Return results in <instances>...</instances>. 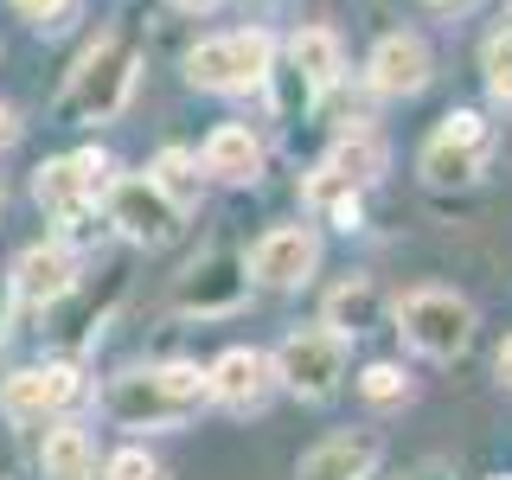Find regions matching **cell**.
Wrapping results in <instances>:
<instances>
[{
    "label": "cell",
    "instance_id": "ffe728a7",
    "mask_svg": "<svg viewBox=\"0 0 512 480\" xmlns=\"http://www.w3.org/2000/svg\"><path fill=\"white\" fill-rule=\"evenodd\" d=\"M320 167H327V173H340L346 186H359V192H365V186H372L378 173H384V141L372 135V128H352V135L333 141V154L320 160Z\"/></svg>",
    "mask_w": 512,
    "mask_h": 480
},
{
    "label": "cell",
    "instance_id": "30bf717a",
    "mask_svg": "<svg viewBox=\"0 0 512 480\" xmlns=\"http://www.w3.org/2000/svg\"><path fill=\"white\" fill-rule=\"evenodd\" d=\"M269 391H276V359L256 352V346H231V352H218V359L205 365V397H212L218 410L250 416V410L269 404Z\"/></svg>",
    "mask_w": 512,
    "mask_h": 480
},
{
    "label": "cell",
    "instance_id": "f1b7e54d",
    "mask_svg": "<svg viewBox=\"0 0 512 480\" xmlns=\"http://www.w3.org/2000/svg\"><path fill=\"white\" fill-rule=\"evenodd\" d=\"M7 314H13V282L0 276V340H7Z\"/></svg>",
    "mask_w": 512,
    "mask_h": 480
},
{
    "label": "cell",
    "instance_id": "8fae6325",
    "mask_svg": "<svg viewBox=\"0 0 512 480\" xmlns=\"http://www.w3.org/2000/svg\"><path fill=\"white\" fill-rule=\"evenodd\" d=\"M77 397H84V372L77 365H26V372H13L0 384V410L13 423H45V416H58Z\"/></svg>",
    "mask_w": 512,
    "mask_h": 480
},
{
    "label": "cell",
    "instance_id": "cb8c5ba5",
    "mask_svg": "<svg viewBox=\"0 0 512 480\" xmlns=\"http://www.w3.org/2000/svg\"><path fill=\"white\" fill-rule=\"evenodd\" d=\"M359 397H372V404H404L410 397V378H404V365H391V359H372L359 372Z\"/></svg>",
    "mask_w": 512,
    "mask_h": 480
},
{
    "label": "cell",
    "instance_id": "9c48e42d",
    "mask_svg": "<svg viewBox=\"0 0 512 480\" xmlns=\"http://www.w3.org/2000/svg\"><path fill=\"white\" fill-rule=\"evenodd\" d=\"M320 269V237L314 224H269L244 256V276L263 288H308Z\"/></svg>",
    "mask_w": 512,
    "mask_h": 480
},
{
    "label": "cell",
    "instance_id": "5bb4252c",
    "mask_svg": "<svg viewBox=\"0 0 512 480\" xmlns=\"http://www.w3.org/2000/svg\"><path fill=\"white\" fill-rule=\"evenodd\" d=\"M365 77H372L378 96H416L436 77V58H429V45L416 39V32H384L372 64H365Z\"/></svg>",
    "mask_w": 512,
    "mask_h": 480
},
{
    "label": "cell",
    "instance_id": "d4e9b609",
    "mask_svg": "<svg viewBox=\"0 0 512 480\" xmlns=\"http://www.w3.org/2000/svg\"><path fill=\"white\" fill-rule=\"evenodd\" d=\"M103 480H167V468H160L148 448H122V455L103 461Z\"/></svg>",
    "mask_w": 512,
    "mask_h": 480
},
{
    "label": "cell",
    "instance_id": "484cf974",
    "mask_svg": "<svg viewBox=\"0 0 512 480\" xmlns=\"http://www.w3.org/2000/svg\"><path fill=\"white\" fill-rule=\"evenodd\" d=\"M13 7H20L39 32H64V26H71V13H77V0H13Z\"/></svg>",
    "mask_w": 512,
    "mask_h": 480
},
{
    "label": "cell",
    "instance_id": "ba28073f",
    "mask_svg": "<svg viewBox=\"0 0 512 480\" xmlns=\"http://www.w3.org/2000/svg\"><path fill=\"white\" fill-rule=\"evenodd\" d=\"M103 212H109V224H116L128 244H141V250L173 244V237H180V218H186L148 173H116L109 192H103Z\"/></svg>",
    "mask_w": 512,
    "mask_h": 480
},
{
    "label": "cell",
    "instance_id": "4316f807",
    "mask_svg": "<svg viewBox=\"0 0 512 480\" xmlns=\"http://www.w3.org/2000/svg\"><path fill=\"white\" fill-rule=\"evenodd\" d=\"M13 141H20V116H13V109H7V103H0V154H7V148H13Z\"/></svg>",
    "mask_w": 512,
    "mask_h": 480
},
{
    "label": "cell",
    "instance_id": "52a82bcc",
    "mask_svg": "<svg viewBox=\"0 0 512 480\" xmlns=\"http://www.w3.org/2000/svg\"><path fill=\"white\" fill-rule=\"evenodd\" d=\"M109 180H116V160L103 148H84V154H64V160H39V167H32V199L64 224L77 212H96V199L109 192Z\"/></svg>",
    "mask_w": 512,
    "mask_h": 480
},
{
    "label": "cell",
    "instance_id": "5b68a950",
    "mask_svg": "<svg viewBox=\"0 0 512 480\" xmlns=\"http://www.w3.org/2000/svg\"><path fill=\"white\" fill-rule=\"evenodd\" d=\"M487 154H493V128L480 109H448L442 128L423 141V154H416V173H423V186L436 192H461L474 186L480 173H487Z\"/></svg>",
    "mask_w": 512,
    "mask_h": 480
},
{
    "label": "cell",
    "instance_id": "603a6c76",
    "mask_svg": "<svg viewBox=\"0 0 512 480\" xmlns=\"http://www.w3.org/2000/svg\"><path fill=\"white\" fill-rule=\"evenodd\" d=\"M480 77H487L493 103H512V20H500L480 45Z\"/></svg>",
    "mask_w": 512,
    "mask_h": 480
},
{
    "label": "cell",
    "instance_id": "d6a6232c",
    "mask_svg": "<svg viewBox=\"0 0 512 480\" xmlns=\"http://www.w3.org/2000/svg\"><path fill=\"white\" fill-rule=\"evenodd\" d=\"M0 205H7V199H0Z\"/></svg>",
    "mask_w": 512,
    "mask_h": 480
},
{
    "label": "cell",
    "instance_id": "f546056e",
    "mask_svg": "<svg viewBox=\"0 0 512 480\" xmlns=\"http://www.w3.org/2000/svg\"><path fill=\"white\" fill-rule=\"evenodd\" d=\"M410 480H448V468H442V461H423V468H416Z\"/></svg>",
    "mask_w": 512,
    "mask_h": 480
},
{
    "label": "cell",
    "instance_id": "4fadbf2b",
    "mask_svg": "<svg viewBox=\"0 0 512 480\" xmlns=\"http://www.w3.org/2000/svg\"><path fill=\"white\" fill-rule=\"evenodd\" d=\"M13 301H32V308H58V301L77 295V282H84V269H77V250L71 244H32L20 250V263H13Z\"/></svg>",
    "mask_w": 512,
    "mask_h": 480
},
{
    "label": "cell",
    "instance_id": "7a4b0ae2",
    "mask_svg": "<svg viewBox=\"0 0 512 480\" xmlns=\"http://www.w3.org/2000/svg\"><path fill=\"white\" fill-rule=\"evenodd\" d=\"M135 45L116 39V32H103V39L90 45L84 58H77V71L64 77V96H58V116L64 122H116L128 109V96H135Z\"/></svg>",
    "mask_w": 512,
    "mask_h": 480
},
{
    "label": "cell",
    "instance_id": "9a60e30c",
    "mask_svg": "<svg viewBox=\"0 0 512 480\" xmlns=\"http://www.w3.org/2000/svg\"><path fill=\"white\" fill-rule=\"evenodd\" d=\"M199 167L224 186H256L263 180V141H256L244 122H218L199 148Z\"/></svg>",
    "mask_w": 512,
    "mask_h": 480
},
{
    "label": "cell",
    "instance_id": "277c9868",
    "mask_svg": "<svg viewBox=\"0 0 512 480\" xmlns=\"http://www.w3.org/2000/svg\"><path fill=\"white\" fill-rule=\"evenodd\" d=\"M397 327H404V340L423 352V359H461V352L474 346V327H480V314H474V301L468 295H455V288H410L404 301H397Z\"/></svg>",
    "mask_w": 512,
    "mask_h": 480
},
{
    "label": "cell",
    "instance_id": "3957f363",
    "mask_svg": "<svg viewBox=\"0 0 512 480\" xmlns=\"http://www.w3.org/2000/svg\"><path fill=\"white\" fill-rule=\"evenodd\" d=\"M269 77H276V39H269L263 26L218 32V39H199L186 52V84L192 90L244 96V90H263Z\"/></svg>",
    "mask_w": 512,
    "mask_h": 480
},
{
    "label": "cell",
    "instance_id": "1f68e13d",
    "mask_svg": "<svg viewBox=\"0 0 512 480\" xmlns=\"http://www.w3.org/2000/svg\"><path fill=\"white\" fill-rule=\"evenodd\" d=\"M429 7H442V13H455V7H468V0H429Z\"/></svg>",
    "mask_w": 512,
    "mask_h": 480
},
{
    "label": "cell",
    "instance_id": "ac0fdd59",
    "mask_svg": "<svg viewBox=\"0 0 512 480\" xmlns=\"http://www.w3.org/2000/svg\"><path fill=\"white\" fill-rule=\"evenodd\" d=\"M39 474L45 480H96V442L84 423H71V416H58L52 429H45L39 442Z\"/></svg>",
    "mask_w": 512,
    "mask_h": 480
},
{
    "label": "cell",
    "instance_id": "44dd1931",
    "mask_svg": "<svg viewBox=\"0 0 512 480\" xmlns=\"http://www.w3.org/2000/svg\"><path fill=\"white\" fill-rule=\"evenodd\" d=\"M148 180L167 192L180 212H192V205H199V180H205V167H199V154H192V148H160Z\"/></svg>",
    "mask_w": 512,
    "mask_h": 480
},
{
    "label": "cell",
    "instance_id": "7c38bea8",
    "mask_svg": "<svg viewBox=\"0 0 512 480\" xmlns=\"http://www.w3.org/2000/svg\"><path fill=\"white\" fill-rule=\"evenodd\" d=\"M384 461V436L378 429H333L314 448H301L295 480H372Z\"/></svg>",
    "mask_w": 512,
    "mask_h": 480
},
{
    "label": "cell",
    "instance_id": "4dcf8cb0",
    "mask_svg": "<svg viewBox=\"0 0 512 480\" xmlns=\"http://www.w3.org/2000/svg\"><path fill=\"white\" fill-rule=\"evenodd\" d=\"M173 7H180V13H212L218 0H173Z\"/></svg>",
    "mask_w": 512,
    "mask_h": 480
},
{
    "label": "cell",
    "instance_id": "83f0119b",
    "mask_svg": "<svg viewBox=\"0 0 512 480\" xmlns=\"http://www.w3.org/2000/svg\"><path fill=\"white\" fill-rule=\"evenodd\" d=\"M493 372H500V384H506V391H512V333H506V340H500V352H493Z\"/></svg>",
    "mask_w": 512,
    "mask_h": 480
},
{
    "label": "cell",
    "instance_id": "8992f818",
    "mask_svg": "<svg viewBox=\"0 0 512 480\" xmlns=\"http://www.w3.org/2000/svg\"><path fill=\"white\" fill-rule=\"evenodd\" d=\"M346 340L333 327H295L288 340L276 346V384L295 397H308V404H327L333 391L346 384Z\"/></svg>",
    "mask_w": 512,
    "mask_h": 480
},
{
    "label": "cell",
    "instance_id": "2e32d148",
    "mask_svg": "<svg viewBox=\"0 0 512 480\" xmlns=\"http://www.w3.org/2000/svg\"><path fill=\"white\" fill-rule=\"evenodd\" d=\"M244 263H231V256H212L205 269H186L180 288H173V301H180V314H231L237 301H244Z\"/></svg>",
    "mask_w": 512,
    "mask_h": 480
},
{
    "label": "cell",
    "instance_id": "6da1fadb",
    "mask_svg": "<svg viewBox=\"0 0 512 480\" xmlns=\"http://www.w3.org/2000/svg\"><path fill=\"white\" fill-rule=\"evenodd\" d=\"M212 397H205V372L186 359L173 365H148V372H122L109 378L103 391V410L116 429H180L192 423Z\"/></svg>",
    "mask_w": 512,
    "mask_h": 480
},
{
    "label": "cell",
    "instance_id": "d6986e66",
    "mask_svg": "<svg viewBox=\"0 0 512 480\" xmlns=\"http://www.w3.org/2000/svg\"><path fill=\"white\" fill-rule=\"evenodd\" d=\"M378 320H384V295H378L372 276H346L327 295V327L340 333V340H359V333H372Z\"/></svg>",
    "mask_w": 512,
    "mask_h": 480
},
{
    "label": "cell",
    "instance_id": "7402d4cb",
    "mask_svg": "<svg viewBox=\"0 0 512 480\" xmlns=\"http://www.w3.org/2000/svg\"><path fill=\"white\" fill-rule=\"evenodd\" d=\"M308 205L327 224H340V231H359L365 224V205H359V186H346L340 173H327V167H314V180H308Z\"/></svg>",
    "mask_w": 512,
    "mask_h": 480
},
{
    "label": "cell",
    "instance_id": "e0dca14e",
    "mask_svg": "<svg viewBox=\"0 0 512 480\" xmlns=\"http://www.w3.org/2000/svg\"><path fill=\"white\" fill-rule=\"evenodd\" d=\"M288 71H295L314 96L333 90V84L346 77V45H340V32H333V26H301L295 39H288Z\"/></svg>",
    "mask_w": 512,
    "mask_h": 480
}]
</instances>
